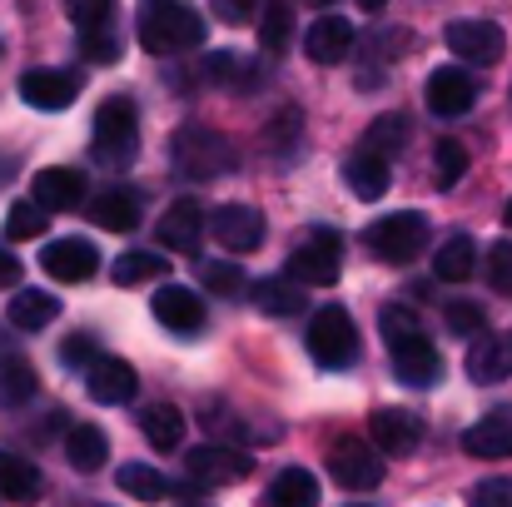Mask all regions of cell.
<instances>
[{"mask_svg": "<svg viewBox=\"0 0 512 507\" xmlns=\"http://www.w3.org/2000/svg\"><path fill=\"white\" fill-rule=\"evenodd\" d=\"M65 458H70V468L95 473V468H105V458H110V438H105L95 423H75L70 438H65Z\"/></svg>", "mask_w": 512, "mask_h": 507, "instance_id": "f546056e", "label": "cell"}, {"mask_svg": "<svg viewBox=\"0 0 512 507\" xmlns=\"http://www.w3.org/2000/svg\"><path fill=\"white\" fill-rule=\"evenodd\" d=\"M184 473L199 488H229V483H244L254 473V458L244 448H229V443H199L184 453Z\"/></svg>", "mask_w": 512, "mask_h": 507, "instance_id": "52a82bcc", "label": "cell"}, {"mask_svg": "<svg viewBox=\"0 0 512 507\" xmlns=\"http://www.w3.org/2000/svg\"><path fill=\"white\" fill-rule=\"evenodd\" d=\"M329 478L348 488V493H373L378 483H383V458H378V448L373 443H363V438H343L329 448Z\"/></svg>", "mask_w": 512, "mask_h": 507, "instance_id": "ba28073f", "label": "cell"}, {"mask_svg": "<svg viewBox=\"0 0 512 507\" xmlns=\"http://www.w3.org/2000/svg\"><path fill=\"white\" fill-rule=\"evenodd\" d=\"M512 373V334H478L468 348V378L473 383H503Z\"/></svg>", "mask_w": 512, "mask_h": 507, "instance_id": "44dd1931", "label": "cell"}, {"mask_svg": "<svg viewBox=\"0 0 512 507\" xmlns=\"http://www.w3.org/2000/svg\"><path fill=\"white\" fill-rule=\"evenodd\" d=\"M259 40L274 55L294 40V5L289 0H259Z\"/></svg>", "mask_w": 512, "mask_h": 507, "instance_id": "d590c367", "label": "cell"}, {"mask_svg": "<svg viewBox=\"0 0 512 507\" xmlns=\"http://www.w3.org/2000/svg\"><path fill=\"white\" fill-rule=\"evenodd\" d=\"M90 219L110 234H130L140 224V194L135 189H100L90 204Z\"/></svg>", "mask_w": 512, "mask_h": 507, "instance_id": "cb8c5ba5", "label": "cell"}, {"mask_svg": "<svg viewBox=\"0 0 512 507\" xmlns=\"http://www.w3.org/2000/svg\"><path fill=\"white\" fill-rule=\"evenodd\" d=\"M478 105V80L468 75V65H438L428 75V110L443 120H458Z\"/></svg>", "mask_w": 512, "mask_h": 507, "instance_id": "30bf717a", "label": "cell"}, {"mask_svg": "<svg viewBox=\"0 0 512 507\" xmlns=\"http://www.w3.org/2000/svg\"><path fill=\"white\" fill-rule=\"evenodd\" d=\"M348 507H368V503H348Z\"/></svg>", "mask_w": 512, "mask_h": 507, "instance_id": "9f6ffc18", "label": "cell"}, {"mask_svg": "<svg viewBox=\"0 0 512 507\" xmlns=\"http://www.w3.org/2000/svg\"><path fill=\"white\" fill-rule=\"evenodd\" d=\"M378 329H383V338H388V343H403V338L423 334V319H418L408 304H388V309L378 314Z\"/></svg>", "mask_w": 512, "mask_h": 507, "instance_id": "60d3db41", "label": "cell"}, {"mask_svg": "<svg viewBox=\"0 0 512 507\" xmlns=\"http://www.w3.org/2000/svg\"><path fill=\"white\" fill-rule=\"evenodd\" d=\"M30 199H35L45 214H55V209H75V204L85 199V174L70 169V165L40 169V174L30 179Z\"/></svg>", "mask_w": 512, "mask_h": 507, "instance_id": "d6986e66", "label": "cell"}, {"mask_svg": "<svg viewBox=\"0 0 512 507\" xmlns=\"http://www.w3.org/2000/svg\"><path fill=\"white\" fill-rule=\"evenodd\" d=\"M199 279H204V289L219 294V299H239V294H244V269L229 264V259H204V264H199Z\"/></svg>", "mask_w": 512, "mask_h": 507, "instance_id": "74e56055", "label": "cell"}, {"mask_svg": "<svg viewBox=\"0 0 512 507\" xmlns=\"http://www.w3.org/2000/svg\"><path fill=\"white\" fill-rule=\"evenodd\" d=\"M463 169H468V150L458 140H438V150H433V179H438V189H453L463 179Z\"/></svg>", "mask_w": 512, "mask_h": 507, "instance_id": "ab89813d", "label": "cell"}, {"mask_svg": "<svg viewBox=\"0 0 512 507\" xmlns=\"http://www.w3.org/2000/svg\"><path fill=\"white\" fill-rule=\"evenodd\" d=\"M488 284L512 299V239L493 244V254H488Z\"/></svg>", "mask_w": 512, "mask_h": 507, "instance_id": "ee69618b", "label": "cell"}, {"mask_svg": "<svg viewBox=\"0 0 512 507\" xmlns=\"http://www.w3.org/2000/svg\"><path fill=\"white\" fill-rule=\"evenodd\" d=\"M443 40H448V50L463 65H498L503 50H508V40H503V30L493 20H448Z\"/></svg>", "mask_w": 512, "mask_h": 507, "instance_id": "9c48e42d", "label": "cell"}, {"mask_svg": "<svg viewBox=\"0 0 512 507\" xmlns=\"http://www.w3.org/2000/svg\"><path fill=\"white\" fill-rule=\"evenodd\" d=\"M368 433H373V448H378V453L403 458V453L418 448V438H423V418L408 413V408H373Z\"/></svg>", "mask_w": 512, "mask_h": 507, "instance_id": "2e32d148", "label": "cell"}, {"mask_svg": "<svg viewBox=\"0 0 512 507\" xmlns=\"http://www.w3.org/2000/svg\"><path fill=\"white\" fill-rule=\"evenodd\" d=\"M15 279H20V259L10 249H0V289H10Z\"/></svg>", "mask_w": 512, "mask_h": 507, "instance_id": "f907efd6", "label": "cell"}, {"mask_svg": "<svg viewBox=\"0 0 512 507\" xmlns=\"http://www.w3.org/2000/svg\"><path fill=\"white\" fill-rule=\"evenodd\" d=\"M353 25L343 20V15H319L309 30H304V55L314 60V65H339L343 55L353 50Z\"/></svg>", "mask_w": 512, "mask_h": 507, "instance_id": "ffe728a7", "label": "cell"}, {"mask_svg": "<svg viewBox=\"0 0 512 507\" xmlns=\"http://www.w3.org/2000/svg\"><path fill=\"white\" fill-rule=\"evenodd\" d=\"M264 507H319V478L309 468H284L269 493H264Z\"/></svg>", "mask_w": 512, "mask_h": 507, "instance_id": "484cf974", "label": "cell"}, {"mask_svg": "<svg viewBox=\"0 0 512 507\" xmlns=\"http://www.w3.org/2000/svg\"><path fill=\"white\" fill-rule=\"evenodd\" d=\"M443 314H448V329H453L458 338L463 334L478 338L483 329H488V314H483V304H473V299H458V304H448Z\"/></svg>", "mask_w": 512, "mask_h": 507, "instance_id": "b9f144b4", "label": "cell"}, {"mask_svg": "<svg viewBox=\"0 0 512 507\" xmlns=\"http://www.w3.org/2000/svg\"><path fill=\"white\" fill-rule=\"evenodd\" d=\"M473 269H478V244H473L468 234L443 239V249L433 254V274H438L443 284H463V279H473Z\"/></svg>", "mask_w": 512, "mask_h": 507, "instance_id": "f1b7e54d", "label": "cell"}, {"mask_svg": "<svg viewBox=\"0 0 512 507\" xmlns=\"http://www.w3.org/2000/svg\"><path fill=\"white\" fill-rule=\"evenodd\" d=\"M503 224H508V229H512V199H508V209H503Z\"/></svg>", "mask_w": 512, "mask_h": 507, "instance_id": "db71d44e", "label": "cell"}, {"mask_svg": "<svg viewBox=\"0 0 512 507\" xmlns=\"http://www.w3.org/2000/svg\"><path fill=\"white\" fill-rule=\"evenodd\" d=\"M463 453H473V458H512V418L508 413H488V418H478L468 433H463Z\"/></svg>", "mask_w": 512, "mask_h": 507, "instance_id": "603a6c76", "label": "cell"}, {"mask_svg": "<svg viewBox=\"0 0 512 507\" xmlns=\"http://www.w3.org/2000/svg\"><path fill=\"white\" fill-rule=\"evenodd\" d=\"M254 304H259V314L264 319H294V314H304V289L294 284V279H259L254 284Z\"/></svg>", "mask_w": 512, "mask_h": 507, "instance_id": "83f0119b", "label": "cell"}, {"mask_svg": "<svg viewBox=\"0 0 512 507\" xmlns=\"http://www.w3.org/2000/svg\"><path fill=\"white\" fill-rule=\"evenodd\" d=\"M299 125H304V120H299V110H284V115H279V125H274V135H269V145H279V150L289 155V150H294Z\"/></svg>", "mask_w": 512, "mask_h": 507, "instance_id": "c3c4849f", "label": "cell"}, {"mask_svg": "<svg viewBox=\"0 0 512 507\" xmlns=\"http://www.w3.org/2000/svg\"><path fill=\"white\" fill-rule=\"evenodd\" d=\"M339 264H343V239L334 229H309L304 234V244L289 254V269H284V279H294L299 289L309 284V289H329V284H339Z\"/></svg>", "mask_w": 512, "mask_h": 507, "instance_id": "5b68a950", "label": "cell"}, {"mask_svg": "<svg viewBox=\"0 0 512 507\" xmlns=\"http://www.w3.org/2000/svg\"><path fill=\"white\" fill-rule=\"evenodd\" d=\"M10 174H15V160H5V155H0V184H5Z\"/></svg>", "mask_w": 512, "mask_h": 507, "instance_id": "816d5d0a", "label": "cell"}, {"mask_svg": "<svg viewBox=\"0 0 512 507\" xmlns=\"http://www.w3.org/2000/svg\"><path fill=\"white\" fill-rule=\"evenodd\" d=\"M170 160L184 179H219L234 169V150L224 135H214L204 125H184L170 135Z\"/></svg>", "mask_w": 512, "mask_h": 507, "instance_id": "7a4b0ae2", "label": "cell"}, {"mask_svg": "<svg viewBox=\"0 0 512 507\" xmlns=\"http://www.w3.org/2000/svg\"><path fill=\"white\" fill-rule=\"evenodd\" d=\"M209 229H214V239H219L229 254H254V249L264 244V214L249 209V204H224V209H214Z\"/></svg>", "mask_w": 512, "mask_h": 507, "instance_id": "5bb4252c", "label": "cell"}, {"mask_svg": "<svg viewBox=\"0 0 512 507\" xmlns=\"http://www.w3.org/2000/svg\"><path fill=\"white\" fill-rule=\"evenodd\" d=\"M254 10H259V0H214V15H219L224 25H249Z\"/></svg>", "mask_w": 512, "mask_h": 507, "instance_id": "7dc6e473", "label": "cell"}, {"mask_svg": "<svg viewBox=\"0 0 512 507\" xmlns=\"http://www.w3.org/2000/svg\"><path fill=\"white\" fill-rule=\"evenodd\" d=\"M115 483H120V493H130L140 503H165L170 498V478L160 468H150V463H125L115 473Z\"/></svg>", "mask_w": 512, "mask_h": 507, "instance_id": "e575fe53", "label": "cell"}, {"mask_svg": "<svg viewBox=\"0 0 512 507\" xmlns=\"http://www.w3.org/2000/svg\"><path fill=\"white\" fill-rule=\"evenodd\" d=\"M95 358H100V348H95L90 334H70L60 343V363H65V368H90Z\"/></svg>", "mask_w": 512, "mask_h": 507, "instance_id": "f6af8a7d", "label": "cell"}, {"mask_svg": "<svg viewBox=\"0 0 512 507\" xmlns=\"http://www.w3.org/2000/svg\"><path fill=\"white\" fill-rule=\"evenodd\" d=\"M40 269L60 284H85L100 274V249L90 239H50L40 249Z\"/></svg>", "mask_w": 512, "mask_h": 507, "instance_id": "8fae6325", "label": "cell"}, {"mask_svg": "<svg viewBox=\"0 0 512 507\" xmlns=\"http://www.w3.org/2000/svg\"><path fill=\"white\" fill-rule=\"evenodd\" d=\"M155 319L170 329V334H204V304H199V294L194 289H184V284H160L155 289Z\"/></svg>", "mask_w": 512, "mask_h": 507, "instance_id": "ac0fdd59", "label": "cell"}, {"mask_svg": "<svg viewBox=\"0 0 512 507\" xmlns=\"http://www.w3.org/2000/svg\"><path fill=\"white\" fill-rule=\"evenodd\" d=\"M343 179H348V189H353L358 199H383V194H388V184H393V169H388V160H378V155L358 150V155L343 165Z\"/></svg>", "mask_w": 512, "mask_h": 507, "instance_id": "4316f807", "label": "cell"}, {"mask_svg": "<svg viewBox=\"0 0 512 507\" xmlns=\"http://www.w3.org/2000/svg\"><path fill=\"white\" fill-rule=\"evenodd\" d=\"M65 15L85 30V25H110L115 15V0H65Z\"/></svg>", "mask_w": 512, "mask_h": 507, "instance_id": "7bdbcfd3", "label": "cell"}, {"mask_svg": "<svg viewBox=\"0 0 512 507\" xmlns=\"http://www.w3.org/2000/svg\"><path fill=\"white\" fill-rule=\"evenodd\" d=\"M140 433H145L160 453H174V448L184 443V413H179L174 403H150V408L140 413Z\"/></svg>", "mask_w": 512, "mask_h": 507, "instance_id": "1f68e13d", "label": "cell"}, {"mask_svg": "<svg viewBox=\"0 0 512 507\" xmlns=\"http://www.w3.org/2000/svg\"><path fill=\"white\" fill-rule=\"evenodd\" d=\"M85 393L95 398V403H105V408H120V403H130L135 393H140V378H135V368L125 363V358H95L90 368H85Z\"/></svg>", "mask_w": 512, "mask_h": 507, "instance_id": "9a60e30c", "label": "cell"}, {"mask_svg": "<svg viewBox=\"0 0 512 507\" xmlns=\"http://www.w3.org/2000/svg\"><path fill=\"white\" fill-rule=\"evenodd\" d=\"M135 25H140V45L150 55H179L204 40V20L184 0H140Z\"/></svg>", "mask_w": 512, "mask_h": 507, "instance_id": "6da1fadb", "label": "cell"}, {"mask_svg": "<svg viewBox=\"0 0 512 507\" xmlns=\"http://www.w3.org/2000/svg\"><path fill=\"white\" fill-rule=\"evenodd\" d=\"M155 239L174 249V254H199V244H204V209H199V199H174L170 209L160 214V224H155Z\"/></svg>", "mask_w": 512, "mask_h": 507, "instance_id": "e0dca14e", "label": "cell"}, {"mask_svg": "<svg viewBox=\"0 0 512 507\" xmlns=\"http://www.w3.org/2000/svg\"><path fill=\"white\" fill-rule=\"evenodd\" d=\"M45 224H50V214L35 199H15L10 214H5V239H40Z\"/></svg>", "mask_w": 512, "mask_h": 507, "instance_id": "8d00e7d4", "label": "cell"}, {"mask_svg": "<svg viewBox=\"0 0 512 507\" xmlns=\"http://www.w3.org/2000/svg\"><path fill=\"white\" fill-rule=\"evenodd\" d=\"M170 274V264H165V254H155V249H130V254H120L115 264H110V279L120 284V289H135V284H150V279H165Z\"/></svg>", "mask_w": 512, "mask_h": 507, "instance_id": "4dcf8cb0", "label": "cell"}, {"mask_svg": "<svg viewBox=\"0 0 512 507\" xmlns=\"http://www.w3.org/2000/svg\"><path fill=\"white\" fill-rule=\"evenodd\" d=\"M80 55H85L90 65H115V60H120L115 30H110V25H85V30H80Z\"/></svg>", "mask_w": 512, "mask_h": 507, "instance_id": "f35d334b", "label": "cell"}, {"mask_svg": "<svg viewBox=\"0 0 512 507\" xmlns=\"http://www.w3.org/2000/svg\"><path fill=\"white\" fill-rule=\"evenodd\" d=\"M408 135H413L408 115H378V120L363 130V150L378 155V160H393V155L408 145Z\"/></svg>", "mask_w": 512, "mask_h": 507, "instance_id": "836d02e7", "label": "cell"}, {"mask_svg": "<svg viewBox=\"0 0 512 507\" xmlns=\"http://www.w3.org/2000/svg\"><path fill=\"white\" fill-rule=\"evenodd\" d=\"M40 493H45L40 468L30 458H20V453H0V498L15 507H30L40 503Z\"/></svg>", "mask_w": 512, "mask_h": 507, "instance_id": "7402d4cb", "label": "cell"}, {"mask_svg": "<svg viewBox=\"0 0 512 507\" xmlns=\"http://www.w3.org/2000/svg\"><path fill=\"white\" fill-rule=\"evenodd\" d=\"M388 348H393V373H398V383H408V388H433V383L443 378V353L433 348L428 334H413V338H403V343H388Z\"/></svg>", "mask_w": 512, "mask_h": 507, "instance_id": "7c38bea8", "label": "cell"}, {"mask_svg": "<svg viewBox=\"0 0 512 507\" xmlns=\"http://www.w3.org/2000/svg\"><path fill=\"white\" fill-rule=\"evenodd\" d=\"M5 319H10L20 334H40L50 319H60V299H55V294H45V289H20V294L10 299Z\"/></svg>", "mask_w": 512, "mask_h": 507, "instance_id": "d4e9b609", "label": "cell"}, {"mask_svg": "<svg viewBox=\"0 0 512 507\" xmlns=\"http://www.w3.org/2000/svg\"><path fill=\"white\" fill-rule=\"evenodd\" d=\"M358 5H363V10H368V15H378V10H383V5H388V0H358Z\"/></svg>", "mask_w": 512, "mask_h": 507, "instance_id": "f5cc1de1", "label": "cell"}, {"mask_svg": "<svg viewBox=\"0 0 512 507\" xmlns=\"http://www.w3.org/2000/svg\"><path fill=\"white\" fill-rule=\"evenodd\" d=\"M140 150V110L130 95H115L95 110V155L110 165H130Z\"/></svg>", "mask_w": 512, "mask_h": 507, "instance_id": "3957f363", "label": "cell"}, {"mask_svg": "<svg viewBox=\"0 0 512 507\" xmlns=\"http://www.w3.org/2000/svg\"><path fill=\"white\" fill-rule=\"evenodd\" d=\"M368 249L383 259V264H413L423 254V239H428V219L418 209H398V214H383L363 229Z\"/></svg>", "mask_w": 512, "mask_h": 507, "instance_id": "277c9868", "label": "cell"}, {"mask_svg": "<svg viewBox=\"0 0 512 507\" xmlns=\"http://www.w3.org/2000/svg\"><path fill=\"white\" fill-rule=\"evenodd\" d=\"M468 507H512V478H483Z\"/></svg>", "mask_w": 512, "mask_h": 507, "instance_id": "bcb514c9", "label": "cell"}, {"mask_svg": "<svg viewBox=\"0 0 512 507\" xmlns=\"http://www.w3.org/2000/svg\"><path fill=\"white\" fill-rule=\"evenodd\" d=\"M80 90H85V80L75 70H25L20 75V100L35 110H65L80 100Z\"/></svg>", "mask_w": 512, "mask_h": 507, "instance_id": "4fadbf2b", "label": "cell"}, {"mask_svg": "<svg viewBox=\"0 0 512 507\" xmlns=\"http://www.w3.org/2000/svg\"><path fill=\"white\" fill-rule=\"evenodd\" d=\"M304 5H334V0H304Z\"/></svg>", "mask_w": 512, "mask_h": 507, "instance_id": "11a10c76", "label": "cell"}, {"mask_svg": "<svg viewBox=\"0 0 512 507\" xmlns=\"http://www.w3.org/2000/svg\"><path fill=\"white\" fill-rule=\"evenodd\" d=\"M204 70L224 85V80H234V75H239V55H209V60H204Z\"/></svg>", "mask_w": 512, "mask_h": 507, "instance_id": "681fc988", "label": "cell"}, {"mask_svg": "<svg viewBox=\"0 0 512 507\" xmlns=\"http://www.w3.org/2000/svg\"><path fill=\"white\" fill-rule=\"evenodd\" d=\"M35 393H40L35 368H30L20 353H5V358H0V403H5V408H25Z\"/></svg>", "mask_w": 512, "mask_h": 507, "instance_id": "d6a6232c", "label": "cell"}, {"mask_svg": "<svg viewBox=\"0 0 512 507\" xmlns=\"http://www.w3.org/2000/svg\"><path fill=\"white\" fill-rule=\"evenodd\" d=\"M309 353L324 368H353L358 363V329H353V319H348L343 304H324L309 319Z\"/></svg>", "mask_w": 512, "mask_h": 507, "instance_id": "8992f818", "label": "cell"}]
</instances>
